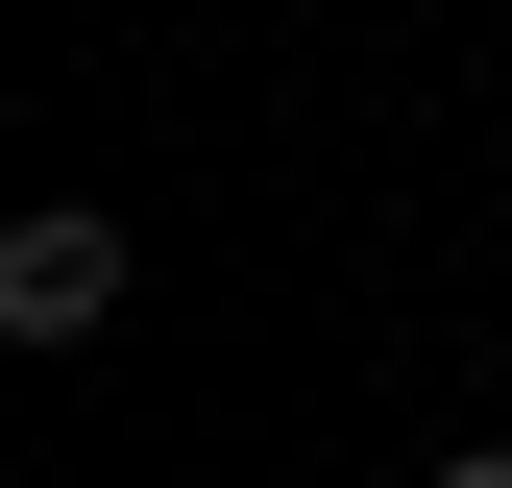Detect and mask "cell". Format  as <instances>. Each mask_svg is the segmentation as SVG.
Segmentation results:
<instances>
[{"mask_svg":"<svg viewBox=\"0 0 512 488\" xmlns=\"http://www.w3.org/2000/svg\"><path fill=\"white\" fill-rule=\"evenodd\" d=\"M98 318H122V220H74V196L0 220V342H98Z\"/></svg>","mask_w":512,"mask_h":488,"instance_id":"1","label":"cell"},{"mask_svg":"<svg viewBox=\"0 0 512 488\" xmlns=\"http://www.w3.org/2000/svg\"><path fill=\"white\" fill-rule=\"evenodd\" d=\"M439 488H512V440H464V464H439Z\"/></svg>","mask_w":512,"mask_h":488,"instance_id":"2","label":"cell"}]
</instances>
